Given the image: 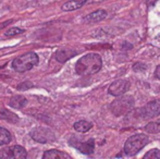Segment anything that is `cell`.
Instances as JSON below:
<instances>
[{
  "mask_svg": "<svg viewBox=\"0 0 160 159\" xmlns=\"http://www.w3.org/2000/svg\"><path fill=\"white\" fill-rule=\"evenodd\" d=\"M145 130L148 132V133H159L160 132V119L152 121V122H149L147 125L145 127Z\"/></svg>",
  "mask_w": 160,
  "mask_h": 159,
  "instance_id": "18",
  "label": "cell"
},
{
  "mask_svg": "<svg viewBox=\"0 0 160 159\" xmlns=\"http://www.w3.org/2000/svg\"><path fill=\"white\" fill-rule=\"evenodd\" d=\"M31 137L33 138L35 142L42 143V144H46V143H51L56 140L55 134L51 131L50 129H47V127H36L31 131L30 133Z\"/></svg>",
  "mask_w": 160,
  "mask_h": 159,
  "instance_id": "5",
  "label": "cell"
},
{
  "mask_svg": "<svg viewBox=\"0 0 160 159\" xmlns=\"http://www.w3.org/2000/svg\"><path fill=\"white\" fill-rule=\"evenodd\" d=\"M85 3H87V0H71L68 1L62 6V10L63 11H73L78 10V9L82 8Z\"/></svg>",
  "mask_w": 160,
  "mask_h": 159,
  "instance_id": "13",
  "label": "cell"
},
{
  "mask_svg": "<svg viewBox=\"0 0 160 159\" xmlns=\"http://www.w3.org/2000/svg\"><path fill=\"white\" fill-rule=\"evenodd\" d=\"M130 86H131V84L128 81L118 80L110 85L109 89H108V93H109L110 95L114 96V97H118V96L124 95L128 89H130Z\"/></svg>",
  "mask_w": 160,
  "mask_h": 159,
  "instance_id": "7",
  "label": "cell"
},
{
  "mask_svg": "<svg viewBox=\"0 0 160 159\" xmlns=\"http://www.w3.org/2000/svg\"><path fill=\"white\" fill-rule=\"evenodd\" d=\"M9 105L15 109H22L23 107H25L26 105H28V99H26L24 96H20V95L13 96V97L11 98Z\"/></svg>",
  "mask_w": 160,
  "mask_h": 159,
  "instance_id": "15",
  "label": "cell"
},
{
  "mask_svg": "<svg viewBox=\"0 0 160 159\" xmlns=\"http://www.w3.org/2000/svg\"><path fill=\"white\" fill-rule=\"evenodd\" d=\"M102 60L97 53L85 55L76 62L75 72L78 75H92L95 74L101 69Z\"/></svg>",
  "mask_w": 160,
  "mask_h": 159,
  "instance_id": "1",
  "label": "cell"
},
{
  "mask_svg": "<svg viewBox=\"0 0 160 159\" xmlns=\"http://www.w3.org/2000/svg\"><path fill=\"white\" fill-rule=\"evenodd\" d=\"M10 23H12V20H10V21H8V22H3L2 24H0V28L3 27V26H7L8 24H10Z\"/></svg>",
  "mask_w": 160,
  "mask_h": 159,
  "instance_id": "24",
  "label": "cell"
},
{
  "mask_svg": "<svg viewBox=\"0 0 160 159\" xmlns=\"http://www.w3.org/2000/svg\"><path fill=\"white\" fill-rule=\"evenodd\" d=\"M144 158L147 159V158H150V159H160V151L157 148H154L152 151H149L148 153H146L144 155Z\"/></svg>",
  "mask_w": 160,
  "mask_h": 159,
  "instance_id": "19",
  "label": "cell"
},
{
  "mask_svg": "<svg viewBox=\"0 0 160 159\" xmlns=\"http://www.w3.org/2000/svg\"><path fill=\"white\" fill-rule=\"evenodd\" d=\"M149 140L148 136L145 134H135L128 138L124 144V153L128 156H134L141 151L142 148L148 144Z\"/></svg>",
  "mask_w": 160,
  "mask_h": 159,
  "instance_id": "3",
  "label": "cell"
},
{
  "mask_svg": "<svg viewBox=\"0 0 160 159\" xmlns=\"http://www.w3.org/2000/svg\"><path fill=\"white\" fill-rule=\"evenodd\" d=\"M28 157V152L20 145H14L0 151V158L2 159H25Z\"/></svg>",
  "mask_w": 160,
  "mask_h": 159,
  "instance_id": "6",
  "label": "cell"
},
{
  "mask_svg": "<svg viewBox=\"0 0 160 159\" xmlns=\"http://www.w3.org/2000/svg\"><path fill=\"white\" fill-rule=\"evenodd\" d=\"M34 84L32 82H30V81H25L24 83H21V84L18 86V89H20V91H26V89H30L31 87H33Z\"/></svg>",
  "mask_w": 160,
  "mask_h": 159,
  "instance_id": "21",
  "label": "cell"
},
{
  "mask_svg": "<svg viewBox=\"0 0 160 159\" xmlns=\"http://www.w3.org/2000/svg\"><path fill=\"white\" fill-rule=\"evenodd\" d=\"M38 61H39L38 56L33 51H30V52H26L15 58L12 62V68L17 72H28L32 70L34 67L37 66Z\"/></svg>",
  "mask_w": 160,
  "mask_h": 159,
  "instance_id": "2",
  "label": "cell"
},
{
  "mask_svg": "<svg viewBox=\"0 0 160 159\" xmlns=\"http://www.w3.org/2000/svg\"><path fill=\"white\" fill-rule=\"evenodd\" d=\"M107 17V11L105 10H96L94 12L89 13L88 15L84 17L85 22L86 23H94V22H99V21H102Z\"/></svg>",
  "mask_w": 160,
  "mask_h": 159,
  "instance_id": "10",
  "label": "cell"
},
{
  "mask_svg": "<svg viewBox=\"0 0 160 159\" xmlns=\"http://www.w3.org/2000/svg\"><path fill=\"white\" fill-rule=\"evenodd\" d=\"M11 142V134L10 132L8 131L4 127H0V146H3V145H7Z\"/></svg>",
  "mask_w": 160,
  "mask_h": 159,
  "instance_id": "17",
  "label": "cell"
},
{
  "mask_svg": "<svg viewBox=\"0 0 160 159\" xmlns=\"http://www.w3.org/2000/svg\"><path fill=\"white\" fill-rule=\"evenodd\" d=\"M24 33L23 28H19V27H13V28H9L6 33V36H14V35H19Z\"/></svg>",
  "mask_w": 160,
  "mask_h": 159,
  "instance_id": "20",
  "label": "cell"
},
{
  "mask_svg": "<svg viewBox=\"0 0 160 159\" xmlns=\"http://www.w3.org/2000/svg\"><path fill=\"white\" fill-rule=\"evenodd\" d=\"M0 119L10 123L19 122V117L15 113H13L12 111L8 110L6 108H0Z\"/></svg>",
  "mask_w": 160,
  "mask_h": 159,
  "instance_id": "12",
  "label": "cell"
},
{
  "mask_svg": "<svg viewBox=\"0 0 160 159\" xmlns=\"http://www.w3.org/2000/svg\"><path fill=\"white\" fill-rule=\"evenodd\" d=\"M75 55H76V51L73 50V49L63 48V49H60V50H58L57 52H56V59L59 62H61V63H64L65 61L71 59V58L74 57Z\"/></svg>",
  "mask_w": 160,
  "mask_h": 159,
  "instance_id": "9",
  "label": "cell"
},
{
  "mask_svg": "<svg viewBox=\"0 0 160 159\" xmlns=\"http://www.w3.org/2000/svg\"><path fill=\"white\" fill-rule=\"evenodd\" d=\"M92 127H93V124L85 120H81L74 123V130L76 132H80V133H85V132L89 131L92 129Z\"/></svg>",
  "mask_w": 160,
  "mask_h": 159,
  "instance_id": "16",
  "label": "cell"
},
{
  "mask_svg": "<svg viewBox=\"0 0 160 159\" xmlns=\"http://www.w3.org/2000/svg\"><path fill=\"white\" fill-rule=\"evenodd\" d=\"M155 75H156L157 79L160 80V66H158L156 68V71H155Z\"/></svg>",
  "mask_w": 160,
  "mask_h": 159,
  "instance_id": "23",
  "label": "cell"
},
{
  "mask_svg": "<svg viewBox=\"0 0 160 159\" xmlns=\"http://www.w3.org/2000/svg\"><path fill=\"white\" fill-rule=\"evenodd\" d=\"M119 98H116L113 102H111V112L117 117L127 115L128 111L133 108L134 106V99L132 96H118Z\"/></svg>",
  "mask_w": 160,
  "mask_h": 159,
  "instance_id": "4",
  "label": "cell"
},
{
  "mask_svg": "<svg viewBox=\"0 0 160 159\" xmlns=\"http://www.w3.org/2000/svg\"><path fill=\"white\" fill-rule=\"evenodd\" d=\"M133 69H134L136 72H141V71L146 70V66L145 64H142V63H136L134 67H133Z\"/></svg>",
  "mask_w": 160,
  "mask_h": 159,
  "instance_id": "22",
  "label": "cell"
},
{
  "mask_svg": "<svg viewBox=\"0 0 160 159\" xmlns=\"http://www.w3.org/2000/svg\"><path fill=\"white\" fill-rule=\"evenodd\" d=\"M74 146H75L81 153L89 155V154L93 153L94 149H95V142H94L93 138H91V140L86 141V142H83L78 145H74Z\"/></svg>",
  "mask_w": 160,
  "mask_h": 159,
  "instance_id": "11",
  "label": "cell"
},
{
  "mask_svg": "<svg viewBox=\"0 0 160 159\" xmlns=\"http://www.w3.org/2000/svg\"><path fill=\"white\" fill-rule=\"evenodd\" d=\"M142 116L145 119L155 118L160 115V100H152L148 102L145 107L141 110Z\"/></svg>",
  "mask_w": 160,
  "mask_h": 159,
  "instance_id": "8",
  "label": "cell"
},
{
  "mask_svg": "<svg viewBox=\"0 0 160 159\" xmlns=\"http://www.w3.org/2000/svg\"><path fill=\"white\" fill-rule=\"evenodd\" d=\"M44 159H64V158H70V156L68 154L63 153V152L57 151V149H50L47 151L42 155Z\"/></svg>",
  "mask_w": 160,
  "mask_h": 159,
  "instance_id": "14",
  "label": "cell"
}]
</instances>
